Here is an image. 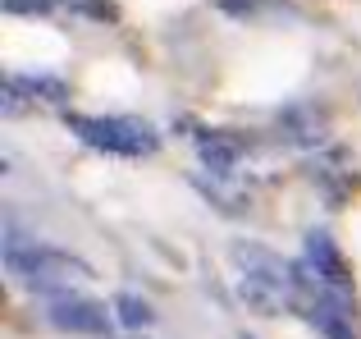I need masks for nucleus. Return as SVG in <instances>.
Here are the masks:
<instances>
[{
  "instance_id": "obj_1",
  "label": "nucleus",
  "mask_w": 361,
  "mask_h": 339,
  "mask_svg": "<svg viewBox=\"0 0 361 339\" xmlns=\"http://www.w3.org/2000/svg\"><path fill=\"white\" fill-rule=\"evenodd\" d=\"M238 266V294L256 316H288L298 312V266L261 243H233Z\"/></svg>"
},
{
  "instance_id": "obj_2",
  "label": "nucleus",
  "mask_w": 361,
  "mask_h": 339,
  "mask_svg": "<svg viewBox=\"0 0 361 339\" xmlns=\"http://www.w3.org/2000/svg\"><path fill=\"white\" fill-rule=\"evenodd\" d=\"M5 270L18 289H32V294H51V298H64V294H78V289L97 285V270L87 266L82 257L64 248H42V243H18L9 239L5 243Z\"/></svg>"
},
{
  "instance_id": "obj_3",
  "label": "nucleus",
  "mask_w": 361,
  "mask_h": 339,
  "mask_svg": "<svg viewBox=\"0 0 361 339\" xmlns=\"http://www.w3.org/2000/svg\"><path fill=\"white\" fill-rule=\"evenodd\" d=\"M64 124L87 147L110 152V156H151L160 147L156 129L147 119H133V115H64Z\"/></svg>"
},
{
  "instance_id": "obj_4",
  "label": "nucleus",
  "mask_w": 361,
  "mask_h": 339,
  "mask_svg": "<svg viewBox=\"0 0 361 339\" xmlns=\"http://www.w3.org/2000/svg\"><path fill=\"white\" fill-rule=\"evenodd\" d=\"M46 321H51L55 331H73V335H110V312L101 303H92V298H82V294L51 298Z\"/></svg>"
},
{
  "instance_id": "obj_5",
  "label": "nucleus",
  "mask_w": 361,
  "mask_h": 339,
  "mask_svg": "<svg viewBox=\"0 0 361 339\" xmlns=\"http://www.w3.org/2000/svg\"><path fill=\"white\" fill-rule=\"evenodd\" d=\"M307 266L316 270L320 280H329L334 289H353V270H348V261H343V252L334 248V239H329L325 230H311L307 234Z\"/></svg>"
},
{
  "instance_id": "obj_6",
  "label": "nucleus",
  "mask_w": 361,
  "mask_h": 339,
  "mask_svg": "<svg viewBox=\"0 0 361 339\" xmlns=\"http://www.w3.org/2000/svg\"><path fill=\"white\" fill-rule=\"evenodd\" d=\"M279 129H283V138H288V143H298V147H316V143H325V133H329L325 115H320L316 106H293V110H283V115H279Z\"/></svg>"
},
{
  "instance_id": "obj_7",
  "label": "nucleus",
  "mask_w": 361,
  "mask_h": 339,
  "mask_svg": "<svg viewBox=\"0 0 361 339\" xmlns=\"http://www.w3.org/2000/svg\"><path fill=\"white\" fill-rule=\"evenodd\" d=\"M197 156H202V165L211 170V174H233L243 147H238V138H229V133H202L197 138Z\"/></svg>"
},
{
  "instance_id": "obj_8",
  "label": "nucleus",
  "mask_w": 361,
  "mask_h": 339,
  "mask_svg": "<svg viewBox=\"0 0 361 339\" xmlns=\"http://www.w3.org/2000/svg\"><path fill=\"white\" fill-rule=\"evenodd\" d=\"M9 78L18 83L23 97H32V106H37V97H46V101H64L69 97V88H64L60 78H42V73H9Z\"/></svg>"
},
{
  "instance_id": "obj_9",
  "label": "nucleus",
  "mask_w": 361,
  "mask_h": 339,
  "mask_svg": "<svg viewBox=\"0 0 361 339\" xmlns=\"http://www.w3.org/2000/svg\"><path fill=\"white\" fill-rule=\"evenodd\" d=\"M115 316L128 326V331H147V326H151V307L142 303L137 294H119L115 298Z\"/></svg>"
},
{
  "instance_id": "obj_10",
  "label": "nucleus",
  "mask_w": 361,
  "mask_h": 339,
  "mask_svg": "<svg viewBox=\"0 0 361 339\" xmlns=\"http://www.w3.org/2000/svg\"><path fill=\"white\" fill-rule=\"evenodd\" d=\"M5 14H55L64 9V0H0Z\"/></svg>"
},
{
  "instance_id": "obj_11",
  "label": "nucleus",
  "mask_w": 361,
  "mask_h": 339,
  "mask_svg": "<svg viewBox=\"0 0 361 339\" xmlns=\"http://www.w3.org/2000/svg\"><path fill=\"white\" fill-rule=\"evenodd\" d=\"M243 339H252V335H243Z\"/></svg>"
}]
</instances>
